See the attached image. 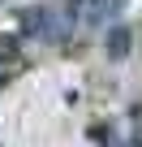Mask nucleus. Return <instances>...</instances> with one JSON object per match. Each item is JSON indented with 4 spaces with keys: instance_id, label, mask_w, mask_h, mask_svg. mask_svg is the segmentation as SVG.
I'll return each mask as SVG.
<instances>
[{
    "instance_id": "nucleus-1",
    "label": "nucleus",
    "mask_w": 142,
    "mask_h": 147,
    "mask_svg": "<svg viewBox=\"0 0 142 147\" xmlns=\"http://www.w3.org/2000/svg\"><path fill=\"white\" fill-rule=\"evenodd\" d=\"M129 26H112V35H108V56H125L129 52Z\"/></svg>"
}]
</instances>
